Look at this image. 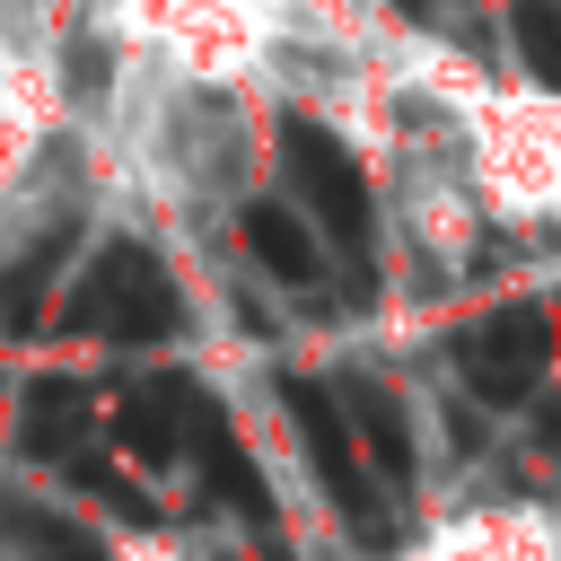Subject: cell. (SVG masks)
Masks as SVG:
<instances>
[{
    "label": "cell",
    "mask_w": 561,
    "mask_h": 561,
    "mask_svg": "<svg viewBox=\"0 0 561 561\" xmlns=\"http://www.w3.org/2000/svg\"><path fill=\"white\" fill-rule=\"evenodd\" d=\"M70 324L79 333H105V342H167L184 324V298H175V280H167V263L149 245L114 237L88 263V280L70 289Z\"/></svg>",
    "instance_id": "1"
},
{
    "label": "cell",
    "mask_w": 561,
    "mask_h": 561,
    "mask_svg": "<svg viewBox=\"0 0 561 561\" xmlns=\"http://www.w3.org/2000/svg\"><path fill=\"white\" fill-rule=\"evenodd\" d=\"M280 167H289V184H298V202L316 210V228H333L351 254L368 245V175H359V158L324 131V123H307V114H289L280 123Z\"/></svg>",
    "instance_id": "2"
},
{
    "label": "cell",
    "mask_w": 561,
    "mask_h": 561,
    "mask_svg": "<svg viewBox=\"0 0 561 561\" xmlns=\"http://www.w3.org/2000/svg\"><path fill=\"white\" fill-rule=\"evenodd\" d=\"M280 412L298 421V447H307L316 482L333 491V508L351 517V535H359V543H386V517H377V500H368V473H359V447H351L342 403H333L316 377H280Z\"/></svg>",
    "instance_id": "3"
},
{
    "label": "cell",
    "mask_w": 561,
    "mask_h": 561,
    "mask_svg": "<svg viewBox=\"0 0 561 561\" xmlns=\"http://www.w3.org/2000/svg\"><path fill=\"white\" fill-rule=\"evenodd\" d=\"M552 359V316L543 307H500L465 333V377L491 394V403H517Z\"/></svg>",
    "instance_id": "4"
},
{
    "label": "cell",
    "mask_w": 561,
    "mask_h": 561,
    "mask_svg": "<svg viewBox=\"0 0 561 561\" xmlns=\"http://www.w3.org/2000/svg\"><path fill=\"white\" fill-rule=\"evenodd\" d=\"M202 403H210V394H202L193 377H140V386L123 394V447L149 456V465H175V456L193 447Z\"/></svg>",
    "instance_id": "5"
},
{
    "label": "cell",
    "mask_w": 561,
    "mask_h": 561,
    "mask_svg": "<svg viewBox=\"0 0 561 561\" xmlns=\"http://www.w3.org/2000/svg\"><path fill=\"white\" fill-rule=\"evenodd\" d=\"M184 456L210 473V491H219L237 517L272 526V491H263V473H254V456L237 447V430H228V412H219V403H202V421H193V447H184Z\"/></svg>",
    "instance_id": "6"
},
{
    "label": "cell",
    "mask_w": 561,
    "mask_h": 561,
    "mask_svg": "<svg viewBox=\"0 0 561 561\" xmlns=\"http://www.w3.org/2000/svg\"><path fill=\"white\" fill-rule=\"evenodd\" d=\"M237 228H245V254H254L272 280H289V289H307V280H316V237H307L280 202H245V219H237Z\"/></svg>",
    "instance_id": "7"
},
{
    "label": "cell",
    "mask_w": 561,
    "mask_h": 561,
    "mask_svg": "<svg viewBox=\"0 0 561 561\" xmlns=\"http://www.w3.org/2000/svg\"><path fill=\"white\" fill-rule=\"evenodd\" d=\"M79 412H88V386L79 377H35V394H26V447L35 456H70Z\"/></svg>",
    "instance_id": "8"
},
{
    "label": "cell",
    "mask_w": 561,
    "mask_h": 561,
    "mask_svg": "<svg viewBox=\"0 0 561 561\" xmlns=\"http://www.w3.org/2000/svg\"><path fill=\"white\" fill-rule=\"evenodd\" d=\"M351 412H359V438H368V456H377L394 482H412V438H403V412H394V394H377V386H351Z\"/></svg>",
    "instance_id": "9"
},
{
    "label": "cell",
    "mask_w": 561,
    "mask_h": 561,
    "mask_svg": "<svg viewBox=\"0 0 561 561\" xmlns=\"http://www.w3.org/2000/svg\"><path fill=\"white\" fill-rule=\"evenodd\" d=\"M508 35H517V53H526V70H535L543 88H561V9H552V0H517V18H508Z\"/></svg>",
    "instance_id": "10"
},
{
    "label": "cell",
    "mask_w": 561,
    "mask_h": 561,
    "mask_svg": "<svg viewBox=\"0 0 561 561\" xmlns=\"http://www.w3.org/2000/svg\"><path fill=\"white\" fill-rule=\"evenodd\" d=\"M53 254H61V245H35L26 263H9V272H0V333H26V324H35L44 280H53Z\"/></svg>",
    "instance_id": "11"
},
{
    "label": "cell",
    "mask_w": 561,
    "mask_h": 561,
    "mask_svg": "<svg viewBox=\"0 0 561 561\" xmlns=\"http://www.w3.org/2000/svg\"><path fill=\"white\" fill-rule=\"evenodd\" d=\"M9 526H18L26 543H35V561H114V552H105V543H96L88 526H70V517H44V508H18Z\"/></svg>",
    "instance_id": "12"
},
{
    "label": "cell",
    "mask_w": 561,
    "mask_h": 561,
    "mask_svg": "<svg viewBox=\"0 0 561 561\" xmlns=\"http://www.w3.org/2000/svg\"><path fill=\"white\" fill-rule=\"evenodd\" d=\"M70 473H79V482H88V491H96V500H114V508H123V517H140V526H149V517H158V508H149V500H140V491H131V482H123V473H114V465H96V456H70Z\"/></svg>",
    "instance_id": "13"
}]
</instances>
